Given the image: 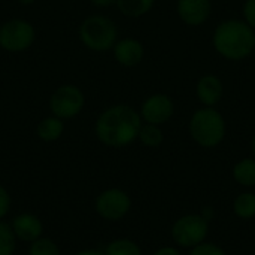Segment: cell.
Segmentation results:
<instances>
[{
	"label": "cell",
	"instance_id": "obj_15",
	"mask_svg": "<svg viewBox=\"0 0 255 255\" xmlns=\"http://www.w3.org/2000/svg\"><path fill=\"white\" fill-rule=\"evenodd\" d=\"M232 175L239 185L245 188L255 187V158H244L236 163Z\"/></svg>",
	"mask_w": 255,
	"mask_h": 255
},
{
	"label": "cell",
	"instance_id": "obj_2",
	"mask_svg": "<svg viewBox=\"0 0 255 255\" xmlns=\"http://www.w3.org/2000/svg\"><path fill=\"white\" fill-rule=\"evenodd\" d=\"M214 45L229 60L245 58L255 49L254 30L244 21H226L215 30Z\"/></svg>",
	"mask_w": 255,
	"mask_h": 255
},
{
	"label": "cell",
	"instance_id": "obj_21",
	"mask_svg": "<svg viewBox=\"0 0 255 255\" xmlns=\"http://www.w3.org/2000/svg\"><path fill=\"white\" fill-rule=\"evenodd\" d=\"M30 255H60V250L54 241L46 238H39L37 241L31 242Z\"/></svg>",
	"mask_w": 255,
	"mask_h": 255
},
{
	"label": "cell",
	"instance_id": "obj_27",
	"mask_svg": "<svg viewBox=\"0 0 255 255\" xmlns=\"http://www.w3.org/2000/svg\"><path fill=\"white\" fill-rule=\"evenodd\" d=\"M76 255H105V253H100V251H96V250H87V251H81Z\"/></svg>",
	"mask_w": 255,
	"mask_h": 255
},
{
	"label": "cell",
	"instance_id": "obj_3",
	"mask_svg": "<svg viewBox=\"0 0 255 255\" xmlns=\"http://www.w3.org/2000/svg\"><path fill=\"white\" fill-rule=\"evenodd\" d=\"M82 45L94 52H105L114 48L118 37L117 25L105 15L87 16L78 30Z\"/></svg>",
	"mask_w": 255,
	"mask_h": 255
},
{
	"label": "cell",
	"instance_id": "obj_28",
	"mask_svg": "<svg viewBox=\"0 0 255 255\" xmlns=\"http://www.w3.org/2000/svg\"><path fill=\"white\" fill-rule=\"evenodd\" d=\"M18 3L22 4V6H30V4L36 3V0H18Z\"/></svg>",
	"mask_w": 255,
	"mask_h": 255
},
{
	"label": "cell",
	"instance_id": "obj_24",
	"mask_svg": "<svg viewBox=\"0 0 255 255\" xmlns=\"http://www.w3.org/2000/svg\"><path fill=\"white\" fill-rule=\"evenodd\" d=\"M10 208V197L7 194V191L0 185V218H3Z\"/></svg>",
	"mask_w": 255,
	"mask_h": 255
},
{
	"label": "cell",
	"instance_id": "obj_10",
	"mask_svg": "<svg viewBox=\"0 0 255 255\" xmlns=\"http://www.w3.org/2000/svg\"><path fill=\"white\" fill-rule=\"evenodd\" d=\"M178 13L188 25L203 24L211 13V0H179Z\"/></svg>",
	"mask_w": 255,
	"mask_h": 255
},
{
	"label": "cell",
	"instance_id": "obj_22",
	"mask_svg": "<svg viewBox=\"0 0 255 255\" xmlns=\"http://www.w3.org/2000/svg\"><path fill=\"white\" fill-rule=\"evenodd\" d=\"M190 255H227L226 251L217 245V244H212V242H202L200 245L191 248Z\"/></svg>",
	"mask_w": 255,
	"mask_h": 255
},
{
	"label": "cell",
	"instance_id": "obj_20",
	"mask_svg": "<svg viewBox=\"0 0 255 255\" xmlns=\"http://www.w3.org/2000/svg\"><path fill=\"white\" fill-rule=\"evenodd\" d=\"M15 251V233L13 230L0 223V255H12Z\"/></svg>",
	"mask_w": 255,
	"mask_h": 255
},
{
	"label": "cell",
	"instance_id": "obj_25",
	"mask_svg": "<svg viewBox=\"0 0 255 255\" xmlns=\"http://www.w3.org/2000/svg\"><path fill=\"white\" fill-rule=\"evenodd\" d=\"M152 255H182L181 251L175 247H163L160 250H157Z\"/></svg>",
	"mask_w": 255,
	"mask_h": 255
},
{
	"label": "cell",
	"instance_id": "obj_6",
	"mask_svg": "<svg viewBox=\"0 0 255 255\" xmlns=\"http://www.w3.org/2000/svg\"><path fill=\"white\" fill-rule=\"evenodd\" d=\"M209 221L202 214H187L179 217L172 226V239L179 248H194L206 241Z\"/></svg>",
	"mask_w": 255,
	"mask_h": 255
},
{
	"label": "cell",
	"instance_id": "obj_12",
	"mask_svg": "<svg viewBox=\"0 0 255 255\" xmlns=\"http://www.w3.org/2000/svg\"><path fill=\"white\" fill-rule=\"evenodd\" d=\"M12 230L18 239H21L24 242H34L40 238V235L43 232V226L37 217H34L31 214H22L13 220Z\"/></svg>",
	"mask_w": 255,
	"mask_h": 255
},
{
	"label": "cell",
	"instance_id": "obj_1",
	"mask_svg": "<svg viewBox=\"0 0 255 255\" xmlns=\"http://www.w3.org/2000/svg\"><path fill=\"white\" fill-rule=\"evenodd\" d=\"M142 117L128 105H114L105 109L94 126L97 139L111 148H123L139 137Z\"/></svg>",
	"mask_w": 255,
	"mask_h": 255
},
{
	"label": "cell",
	"instance_id": "obj_26",
	"mask_svg": "<svg viewBox=\"0 0 255 255\" xmlns=\"http://www.w3.org/2000/svg\"><path fill=\"white\" fill-rule=\"evenodd\" d=\"M96 7H109L117 3V0H90Z\"/></svg>",
	"mask_w": 255,
	"mask_h": 255
},
{
	"label": "cell",
	"instance_id": "obj_19",
	"mask_svg": "<svg viewBox=\"0 0 255 255\" xmlns=\"http://www.w3.org/2000/svg\"><path fill=\"white\" fill-rule=\"evenodd\" d=\"M139 139H140V142L145 146H148V148H157V146H160L163 143L164 136H163V131L160 130L158 126L145 124V126L140 127Z\"/></svg>",
	"mask_w": 255,
	"mask_h": 255
},
{
	"label": "cell",
	"instance_id": "obj_29",
	"mask_svg": "<svg viewBox=\"0 0 255 255\" xmlns=\"http://www.w3.org/2000/svg\"><path fill=\"white\" fill-rule=\"evenodd\" d=\"M253 152H254V155H255V136H254V139H253Z\"/></svg>",
	"mask_w": 255,
	"mask_h": 255
},
{
	"label": "cell",
	"instance_id": "obj_23",
	"mask_svg": "<svg viewBox=\"0 0 255 255\" xmlns=\"http://www.w3.org/2000/svg\"><path fill=\"white\" fill-rule=\"evenodd\" d=\"M244 15L247 19V24H250L253 28L255 27V0H247L244 6Z\"/></svg>",
	"mask_w": 255,
	"mask_h": 255
},
{
	"label": "cell",
	"instance_id": "obj_8",
	"mask_svg": "<svg viewBox=\"0 0 255 255\" xmlns=\"http://www.w3.org/2000/svg\"><path fill=\"white\" fill-rule=\"evenodd\" d=\"M130 208L131 200L128 194L118 188H109L100 193L96 199V212L108 221H118L124 218Z\"/></svg>",
	"mask_w": 255,
	"mask_h": 255
},
{
	"label": "cell",
	"instance_id": "obj_18",
	"mask_svg": "<svg viewBox=\"0 0 255 255\" xmlns=\"http://www.w3.org/2000/svg\"><path fill=\"white\" fill-rule=\"evenodd\" d=\"M105 255H142V250L134 241L117 239L106 247Z\"/></svg>",
	"mask_w": 255,
	"mask_h": 255
},
{
	"label": "cell",
	"instance_id": "obj_16",
	"mask_svg": "<svg viewBox=\"0 0 255 255\" xmlns=\"http://www.w3.org/2000/svg\"><path fill=\"white\" fill-rule=\"evenodd\" d=\"M233 212L241 220H251L255 217V194L245 191L233 200Z\"/></svg>",
	"mask_w": 255,
	"mask_h": 255
},
{
	"label": "cell",
	"instance_id": "obj_4",
	"mask_svg": "<svg viewBox=\"0 0 255 255\" xmlns=\"http://www.w3.org/2000/svg\"><path fill=\"white\" fill-rule=\"evenodd\" d=\"M191 137L203 148L218 146L226 136V123L223 115L212 109H199L190 121Z\"/></svg>",
	"mask_w": 255,
	"mask_h": 255
},
{
	"label": "cell",
	"instance_id": "obj_11",
	"mask_svg": "<svg viewBox=\"0 0 255 255\" xmlns=\"http://www.w3.org/2000/svg\"><path fill=\"white\" fill-rule=\"evenodd\" d=\"M112 49H114L115 60L126 67H133L139 64L143 58V46L136 39L127 37V39L117 40Z\"/></svg>",
	"mask_w": 255,
	"mask_h": 255
},
{
	"label": "cell",
	"instance_id": "obj_17",
	"mask_svg": "<svg viewBox=\"0 0 255 255\" xmlns=\"http://www.w3.org/2000/svg\"><path fill=\"white\" fill-rule=\"evenodd\" d=\"M115 4L121 13L137 18L151 10V7L154 6V0H117Z\"/></svg>",
	"mask_w": 255,
	"mask_h": 255
},
{
	"label": "cell",
	"instance_id": "obj_13",
	"mask_svg": "<svg viewBox=\"0 0 255 255\" xmlns=\"http://www.w3.org/2000/svg\"><path fill=\"white\" fill-rule=\"evenodd\" d=\"M197 96L206 106H214L223 96V84L215 75L203 76L197 84Z\"/></svg>",
	"mask_w": 255,
	"mask_h": 255
},
{
	"label": "cell",
	"instance_id": "obj_9",
	"mask_svg": "<svg viewBox=\"0 0 255 255\" xmlns=\"http://www.w3.org/2000/svg\"><path fill=\"white\" fill-rule=\"evenodd\" d=\"M173 115V102L166 94H154L145 100L142 105L140 117L146 124L160 126L170 120Z\"/></svg>",
	"mask_w": 255,
	"mask_h": 255
},
{
	"label": "cell",
	"instance_id": "obj_7",
	"mask_svg": "<svg viewBox=\"0 0 255 255\" xmlns=\"http://www.w3.org/2000/svg\"><path fill=\"white\" fill-rule=\"evenodd\" d=\"M85 105L84 91L75 84H63L49 96L48 106L52 115L60 120H72L81 114Z\"/></svg>",
	"mask_w": 255,
	"mask_h": 255
},
{
	"label": "cell",
	"instance_id": "obj_14",
	"mask_svg": "<svg viewBox=\"0 0 255 255\" xmlns=\"http://www.w3.org/2000/svg\"><path fill=\"white\" fill-rule=\"evenodd\" d=\"M63 131H64V121L52 114L49 117L42 118L36 127L37 137L43 142L58 140L63 136Z\"/></svg>",
	"mask_w": 255,
	"mask_h": 255
},
{
	"label": "cell",
	"instance_id": "obj_5",
	"mask_svg": "<svg viewBox=\"0 0 255 255\" xmlns=\"http://www.w3.org/2000/svg\"><path fill=\"white\" fill-rule=\"evenodd\" d=\"M36 40L34 25L22 18H12L0 24V48L10 54L28 51Z\"/></svg>",
	"mask_w": 255,
	"mask_h": 255
}]
</instances>
